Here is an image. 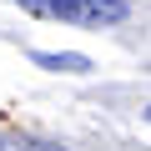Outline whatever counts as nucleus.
I'll list each match as a JSON object with an SVG mask.
<instances>
[{
	"mask_svg": "<svg viewBox=\"0 0 151 151\" xmlns=\"http://www.w3.org/2000/svg\"><path fill=\"white\" fill-rule=\"evenodd\" d=\"M45 15H55V20H65V25H91V30H101V25H121V20H126V0H50Z\"/></svg>",
	"mask_w": 151,
	"mask_h": 151,
	"instance_id": "f257e3e1",
	"label": "nucleus"
},
{
	"mask_svg": "<svg viewBox=\"0 0 151 151\" xmlns=\"http://www.w3.org/2000/svg\"><path fill=\"white\" fill-rule=\"evenodd\" d=\"M30 60H35L40 70H60V76H81V70H91V60L76 55V50H60V55H55V50H35Z\"/></svg>",
	"mask_w": 151,
	"mask_h": 151,
	"instance_id": "f03ea898",
	"label": "nucleus"
},
{
	"mask_svg": "<svg viewBox=\"0 0 151 151\" xmlns=\"http://www.w3.org/2000/svg\"><path fill=\"white\" fill-rule=\"evenodd\" d=\"M15 5L30 10V15H45V10H50V0H15Z\"/></svg>",
	"mask_w": 151,
	"mask_h": 151,
	"instance_id": "7ed1b4c3",
	"label": "nucleus"
},
{
	"mask_svg": "<svg viewBox=\"0 0 151 151\" xmlns=\"http://www.w3.org/2000/svg\"><path fill=\"white\" fill-rule=\"evenodd\" d=\"M146 121H151V106H146Z\"/></svg>",
	"mask_w": 151,
	"mask_h": 151,
	"instance_id": "20e7f679",
	"label": "nucleus"
}]
</instances>
